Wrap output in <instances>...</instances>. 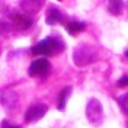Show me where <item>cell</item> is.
<instances>
[{
  "label": "cell",
  "mask_w": 128,
  "mask_h": 128,
  "mask_svg": "<svg viewBox=\"0 0 128 128\" xmlns=\"http://www.w3.org/2000/svg\"><path fill=\"white\" fill-rule=\"evenodd\" d=\"M58 2H61V0H58Z\"/></svg>",
  "instance_id": "cell-17"
},
{
  "label": "cell",
  "mask_w": 128,
  "mask_h": 128,
  "mask_svg": "<svg viewBox=\"0 0 128 128\" xmlns=\"http://www.w3.org/2000/svg\"><path fill=\"white\" fill-rule=\"evenodd\" d=\"M50 70H51V64L47 58H36L29 66L28 73L31 77H45L50 73Z\"/></svg>",
  "instance_id": "cell-4"
},
{
  "label": "cell",
  "mask_w": 128,
  "mask_h": 128,
  "mask_svg": "<svg viewBox=\"0 0 128 128\" xmlns=\"http://www.w3.org/2000/svg\"><path fill=\"white\" fill-rule=\"evenodd\" d=\"M86 28V24L84 22H79V20H73V22H68L66 25V29L70 35H74V34H79L83 29Z\"/></svg>",
  "instance_id": "cell-11"
},
{
  "label": "cell",
  "mask_w": 128,
  "mask_h": 128,
  "mask_svg": "<svg viewBox=\"0 0 128 128\" xmlns=\"http://www.w3.org/2000/svg\"><path fill=\"white\" fill-rule=\"evenodd\" d=\"M2 128H19L18 125H10L8 121H3L2 122Z\"/></svg>",
  "instance_id": "cell-15"
},
{
  "label": "cell",
  "mask_w": 128,
  "mask_h": 128,
  "mask_svg": "<svg viewBox=\"0 0 128 128\" xmlns=\"http://www.w3.org/2000/svg\"><path fill=\"white\" fill-rule=\"evenodd\" d=\"M118 104H120L121 109L124 111V114L128 115V93H124L118 98Z\"/></svg>",
  "instance_id": "cell-13"
},
{
  "label": "cell",
  "mask_w": 128,
  "mask_h": 128,
  "mask_svg": "<svg viewBox=\"0 0 128 128\" xmlns=\"http://www.w3.org/2000/svg\"><path fill=\"white\" fill-rule=\"evenodd\" d=\"M0 100H2V104L3 106L6 108V109H15L18 104H19V99H18V95H16L15 92H10V90H6V92H3L2 93V98H0Z\"/></svg>",
  "instance_id": "cell-7"
},
{
  "label": "cell",
  "mask_w": 128,
  "mask_h": 128,
  "mask_svg": "<svg viewBox=\"0 0 128 128\" xmlns=\"http://www.w3.org/2000/svg\"><path fill=\"white\" fill-rule=\"evenodd\" d=\"M86 118L93 127H99L104 122V109L98 99H90L86 105Z\"/></svg>",
  "instance_id": "cell-3"
},
{
  "label": "cell",
  "mask_w": 128,
  "mask_h": 128,
  "mask_svg": "<svg viewBox=\"0 0 128 128\" xmlns=\"http://www.w3.org/2000/svg\"><path fill=\"white\" fill-rule=\"evenodd\" d=\"M70 93H72V86H67V88H64L60 92V95H58V105H57L58 111H64L66 109V104H67V99H68Z\"/></svg>",
  "instance_id": "cell-10"
},
{
  "label": "cell",
  "mask_w": 128,
  "mask_h": 128,
  "mask_svg": "<svg viewBox=\"0 0 128 128\" xmlns=\"http://www.w3.org/2000/svg\"><path fill=\"white\" fill-rule=\"evenodd\" d=\"M13 22L15 25L19 28V29H29L34 24V20L29 19V18H26L25 15H20V13H16L13 16Z\"/></svg>",
  "instance_id": "cell-9"
},
{
  "label": "cell",
  "mask_w": 128,
  "mask_h": 128,
  "mask_svg": "<svg viewBox=\"0 0 128 128\" xmlns=\"http://www.w3.org/2000/svg\"><path fill=\"white\" fill-rule=\"evenodd\" d=\"M118 86L120 88H124V86H128V76H124L118 80Z\"/></svg>",
  "instance_id": "cell-14"
},
{
  "label": "cell",
  "mask_w": 128,
  "mask_h": 128,
  "mask_svg": "<svg viewBox=\"0 0 128 128\" xmlns=\"http://www.w3.org/2000/svg\"><path fill=\"white\" fill-rule=\"evenodd\" d=\"M42 8V0H22L20 2V9L25 13H36Z\"/></svg>",
  "instance_id": "cell-8"
},
{
  "label": "cell",
  "mask_w": 128,
  "mask_h": 128,
  "mask_svg": "<svg viewBox=\"0 0 128 128\" xmlns=\"http://www.w3.org/2000/svg\"><path fill=\"white\" fill-rule=\"evenodd\" d=\"M125 57H127V58H128V50H127V51H125Z\"/></svg>",
  "instance_id": "cell-16"
},
{
  "label": "cell",
  "mask_w": 128,
  "mask_h": 128,
  "mask_svg": "<svg viewBox=\"0 0 128 128\" xmlns=\"http://www.w3.org/2000/svg\"><path fill=\"white\" fill-rule=\"evenodd\" d=\"M122 6H124V2L122 0H109V12L112 15H120L121 10H122Z\"/></svg>",
  "instance_id": "cell-12"
},
{
  "label": "cell",
  "mask_w": 128,
  "mask_h": 128,
  "mask_svg": "<svg viewBox=\"0 0 128 128\" xmlns=\"http://www.w3.org/2000/svg\"><path fill=\"white\" fill-rule=\"evenodd\" d=\"M98 57V50L93 45L89 44H80L73 50V63L77 67H86L89 64H92Z\"/></svg>",
  "instance_id": "cell-2"
},
{
  "label": "cell",
  "mask_w": 128,
  "mask_h": 128,
  "mask_svg": "<svg viewBox=\"0 0 128 128\" xmlns=\"http://www.w3.org/2000/svg\"><path fill=\"white\" fill-rule=\"evenodd\" d=\"M61 51H64V42L58 36H54V35L40 41L31 50L34 56H56Z\"/></svg>",
  "instance_id": "cell-1"
},
{
  "label": "cell",
  "mask_w": 128,
  "mask_h": 128,
  "mask_svg": "<svg viewBox=\"0 0 128 128\" xmlns=\"http://www.w3.org/2000/svg\"><path fill=\"white\" fill-rule=\"evenodd\" d=\"M48 111V106L45 104H35L28 108V111L25 112V116L24 120L25 122L31 124V122H36L40 121L41 118H44V115L47 114Z\"/></svg>",
  "instance_id": "cell-5"
},
{
  "label": "cell",
  "mask_w": 128,
  "mask_h": 128,
  "mask_svg": "<svg viewBox=\"0 0 128 128\" xmlns=\"http://www.w3.org/2000/svg\"><path fill=\"white\" fill-rule=\"evenodd\" d=\"M66 20V15L56 6H50L47 10V18L45 22L47 25H56V24H64Z\"/></svg>",
  "instance_id": "cell-6"
}]
</instances>
